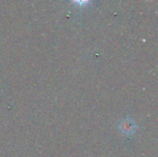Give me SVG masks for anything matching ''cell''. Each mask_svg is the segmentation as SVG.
<instances>
[{"label": "cell", "instance_id": "cell-1", "mask_svg": "<svg viewBox=\"0 0 158 157\" xmlns=\"http://www.w3.org/2000/svg\"><path fill=\"white\" fill-rule=\"evenodd\" d=\"M71 1H72L73 4L77 5L79 7L83 8V7L87 6L91 3L92 0H71Z\"/></svg>", "mask_w": 158, "mask_h": 157}]
</instances>
